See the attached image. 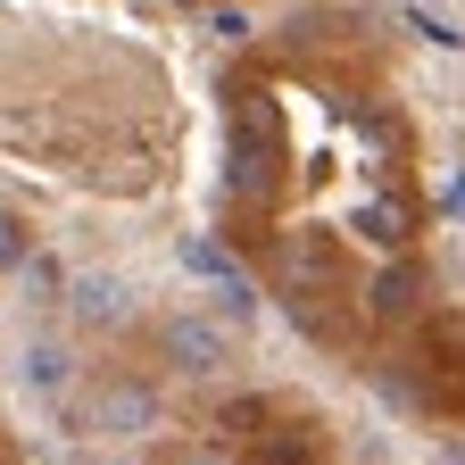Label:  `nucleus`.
<instances>
[{"instance_id": "1", "label": "nucleus", "mask_w": 465, "mask_h": 465, "mask_svg": "<svg viewBox=\"0 0 465 465\" xmlns=\"http://www.w3.org/2000/svg\"><path fill=\"white\" fill-rule=\"evenodd\" d=\"M158 349H166L174 374H224V366H232V332L208 324V316H166Z\"/></svg>"}, {"instance_id": "2", "label": "nucleus", "mask_w": 465, "mask_h": 465, "mask_svg": "<svg viewBox=\"0 0 465 465\" xmlns=\"http://www.w3.org/2000/svg\"><path fill=\"white\" fill-rule=\"evenodd\" d=\"M92 432L100 440H142V432H158V391L150 382H100L92 391Z\"/></svg>"}, {"instance_id": "3", "label": "nucleus", "mask_w": 465, "mask_h": 465, "mask_svg": "<svg viewBox=\"0 0 465 465\" xmlns=\"http://www.w3.org/2000/svg\"><path fill=\"white\" fill-rule=\"evenodd\" d=\"M67 308H75V324H125L134 316V282L108 274V266H92V274L67 282Z\"/></svg>"}, {"instance_id": "4", "label": "nucleus", "mask_w": 465, "mask_h": 465, "mask_svg": "<svg viewBox=\"0 0 465 465\" xmlns=\"http://www.w3.org/2000/svg\"><path fill=\"white\" fill-rule=\"evenodd\" d=\"M274 183V134H266V108H242V150H232V192L266 200Z\"/></svg>"}, {"instance_id": "5", "label": "nucleus", "mask_w": 465, "mask_h": 465, "mask_svg": "<svg viewBox=\"0 0 465 465\" xmlns=\"http://www.w3.org/2000/svg\"><path fill=\"white\" fill-rule=\"evenodd\" d=\"M75 349L67 341H25V391H67Z\"/></svg>"}, {"instance_id": "6", "label": "nucleus", "mask_w": 465, "mask_h": 465, "mask_svg": "<svg viewBox=\"0 0 465 465\" xmlns=\"http://www.w3.org/2000/svg\"><path fill=\"white\" fill-rule=\"evenodd\" d=\"M34 250H25V216H9V208H0V274H17Z\"/></svg>"}, {"instance_id": "7", "label": "nucleus", "mask_w": 465, "mask_h": 465, "mask_svg": "<svg viewBox=\"0 0 465 465\" xmlns=\"http://www.w3.org/2000/svg\"><path fill=\"white\" fill-rule=\"evenodd\" d=\"M216 308H224V316H232V324H242V316H250V308H258V300H250V282H224V291H216Z\"/></svg>"}, {"instance_id": "8", "label": "nucleus", "mask_w": 465, "mask_h": 465, "mask_svg": "<svg viewBox=\"0 0 465 465\" xmlns=\"http://www.w3.org/2000/svg\"><path fill=\"white\" fill-rule=\"evenodd\" d=\"M183 465H232V457H216V449H192V457H183Z\"/></svg>"}]
</instances>
